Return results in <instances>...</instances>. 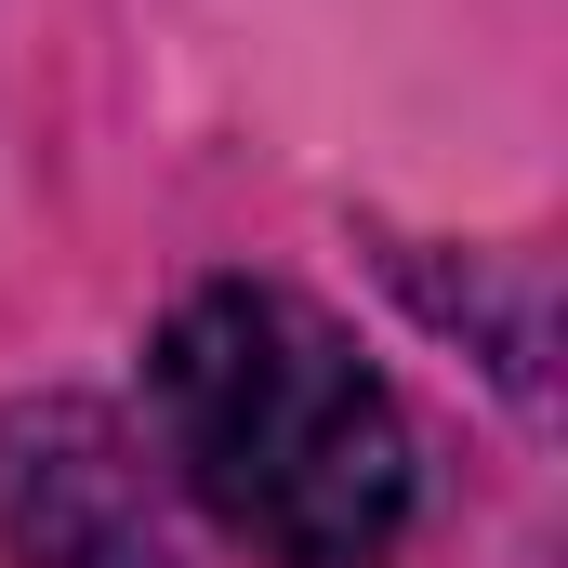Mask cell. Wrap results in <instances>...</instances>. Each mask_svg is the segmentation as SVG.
Instances as JSON below:
<instances>
[{
  "instance_id": "cell-1",
  "label": "cell",
  "mask_w": 568,
  "mask_h": 568,
  "mask_svg": "<svg viewBox=\"0 0 568 568\" xmlns=\"http://www.w3.org/2000/svg\"><path fill=\"white\" fill-rule=\"evenodd\" d=\"M145 397L199 516L278 568H371L424 503L397 384L278 278H199L159 317Z\"/></svg>"
},
{
  "instance_id": "cell-2",
  "label": "cell",
  "mask_w": 568,
  "mask_h": 568,
  "mask_svg": "<svg viewBox=\"0 0 568 568\" xmlns=\"http://www.w3.org/2000/svg\"><path fill=\"white\" fill-rule=\"evenodd\" d=\"M0 529H13L27 568H172L159 489L93 397L0 410Z\"/></svg>"
}]
</instances>
